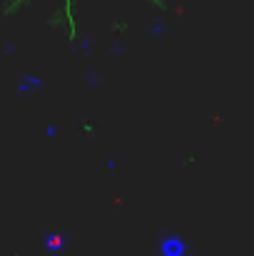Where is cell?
Here are the masks:
<instances>
[{"label": "cell", "mask_w": 254, "mask_h": 256, "mask_svg": "<svg viewBox=\"0 0 254 256\" xmlns=\"http://www.w3.org/2000/svg\"><path fill=\"white\" fill-rule=\"evenodd\" d=\"M182 162H184V167H192V164L197 162V157H194V154H187V157H184Z\"/></svg>", "instance_id": "cell-15"}, {"label": "cell", "mask_w": 254, "mask_h": 256, "mask_svg": "<svg viewBox=\"0 0 254 256\" xmlns=\"http://www.w3.org/2000/svg\"><path fill=\"white\" fill-rule=\"evenodd\" d=\"M78 130L85 132V134H95V132H97V127H95V122H92V120H83V122H78Z\"/></svg>", "instance_id": "cell-9"}, {"label": "cell", "mask_w": 254, "mask_h": 256, "mask_svg": "<svg viewBox=\"0 0 254 256\" xmlns=\"http://www.w3.org/2000/svg\"><path fill=\"white\" fill-rule=\"evenodd\" d=\"M147 32H150L152 40H157V38H162V35H167L169 32V22L165 20V18H152L150 25H147Z\"/></svg>", "instance_id": "cell-3"}, {"label": "cell", "mask_w": 254, "mask_h": 256, "mask_svg": "<svg viewBox=\"0 0 254 256\" xmlns=\"http://www.w3.org/2000/svg\"><path fill=\"white\" fill-rule=\"evenodd\" d=\"M43 87H45V80H43L40 75L28 72V75H23V78L18 80V85H15V94H30V92L43 90Z\"/></svg>", "instance_id": "cell-2"}, {"label": "cell", "mask_w": 254, "mask_h": 256, "mask_svg": "<svg viewBox=\"0 0 254 256\" xmlns=\"http://www.w3.org/2000/svg\"><path fill=\"white\" fill-rule=\"evenodd\" d=\"M75 42H78V45H75V52H83V55L85 52H92V40H90L87 35H80Z\"/></svg>", "instance_id": "cell-6"}, {"label": "cell", "mask_w": 254, "mask_h": 256, "mask_svg": "<svg viewBox=\"0 0 254 256\" xmlns=\"http://www.w3.org/2000/svg\"><path fill=\"white\" fill-rule=\"evenodd\" d=\"M58 132H60V130H58V124H53V122L45 127V137H48V140H55V137H58Z\"/></svg>", "instance_id": "cell-11"}, {"label": "cell", "mask_w": 254, "mask_h": 256, "mask_svg": "<svg viewBox=\"0 0 254 256\" xmlns=\"http://www.w3.org/2000/svg\"><path fill=\"white\" fill-rule=\"evenodd\" d=\"M13 52H18V45H15V42H5V48H3V55H13Z\"/></svg>", "instance_id": "cell-13"}, {"label": "cell", "mask_w": 254, "mask_h": 256, "mask_svg": "<svg viewBox=\"0 0 254 256\" xmlns=\"http://www.w3.org/2000/svg\"><path fill=\"white\" fill-rule=\"evenodd\" d=\"M105 170L107 172H120V162H117V157H107V160H105Z\"/></svg>", "instance_id": "cell-10"}, {"label": "cell", "mask_w": 254, "mask_h": 256, "mask_svg": "<svg viewBox=\"0 0 254 256\" xmlns=\"http://www.w3.org/2000/svg\"><path fill=\"white\" fill-rule=\"evenodd\" d=\"M102 82H105V78L100 75V70H87L85 72V85H87V90H97V87H102Z\"/></svg>", "instance_id": "cell-5"}, {"label": "cell", "mask_w": 254, "mask_h": 256, "mask_svg": "<svg viewBox=\"0 0 254 256\" xmlns=\"http://www.w3.org/2000/svg\"><path fill=\"white\" fill-rule=\"evenodd\" d=\"M150 2H152L155 8H160V10H167V8H169L167 0H150Z\"/></svg>", "instance_id": "cell-14"}, {"label": "cell", "mask_w": 254, "mask_h": 256, "mask_svg": "<svg viewBox=\"0 0 254 256\" xmlns=\"http://www.w3.org/2000/svg\"><path fill=\"white\" fill-rule=\"evenodd\" d=\"M157 252L160 256H189V244L184 242V236L167 232L157 239Z\"/></svg>", "instance_id": "cell-1"}, {"label": "cell", "mask_w": 254, "mask_h": 256, "mask_svg": "<svg viewBox=\"0 0 254 256\" xmlns=\"http://www.w3.org/2000/svg\"><path fill=\"white\" fill-rule=\"evenodd\" d=\"M127 52V45L122 42V40H112V45H110V55L112 58H120V55H125Z\"/></svg>", "instance_id": "cell-8"}, {"label": "cell", "mask_w": 254, "mask_h": 256, "mask_svg": "<svg viewBox=\"0 0 254 256\" xmlns=\"http://www.w3.org/2000/svg\"><path fill=\"white\" fill-rule=\"evenodd\" d=\"M23 2H25V0H5V2H3V15H13L15 10L23 8Z\"/></svg>", "instance_id": "cell-7"}, {"label": "cell", "mask_w": 254, "mask_h": 256, "mask_svg": "<svg viewBox=\"0 0 254 256\" xmlns=\"http://www.w3.org/2000/svg\"><path fill=\"white\" fill-rule=\"evenodd\" d=\"M127 30V22L125 20H115L112 22V32H125Z\"/></svg>", "instance_id": "cell-12"}, {"label": "cell", "mask_w": 254, "mask_h": 256, "mask_svg": "<svg viewBox=\"0 0 254 256\" xmlns=\"http://www.w3.org/2000/svg\"><path fill=\"white\" fill-rule=\"evenodd\" d=\"M68 239H70V234L60 232V234H55V236H50V239L45 242V249H48V252H53V254H55V252H63Z\"/></svg>", "instance_id": "cell-4"}]
</instances>
